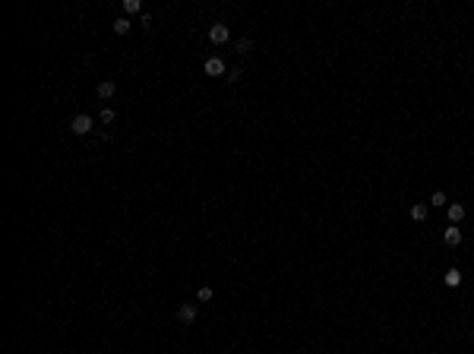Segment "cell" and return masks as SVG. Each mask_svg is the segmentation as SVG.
I'll return each instance as SVG.
<instances>
[{
    "instance_id": "6da1fadb",
    "label": "cell",
    "mask_w": 474,
    "mask_h": 354,
    "mask_svg": "<svg viewBox=\"0 0 474 354\" xmlns=\"http://www.w3.org/2000/svg\"><path fill=\"white\" fill-rule=\"evenodd\" d=\"M95 127V121H92V114H76L73 121H70V130H73L76 136H86L89 130Z\"/></svg>"
},
{
    "instance_id": "7a4b0ae2",
    "label": "cell",
    "mask_w": 474,
    "mask_h": 354,
    "mask_svg": "<svg viewBox=\"0 0 474 354\" xmlns=\"http://www.w3.org/2000/svg\"><path fill=\"white\" fill-rule=\"evenodd\" d=\"M209 41H212V45H228V41H231V32H228V26L215 22V26L209 29Z\"/></svg>"
},
{
    "instance_id": "3957f363",
    "label": "cell",
    "mask_w": 474,
    "mask_h": 354,
    "mask_svg": "<svg viewBox=\"0 0 474 354\" xmlns=\"http://www.w3.org/2000/svg\"><path fill=\"white\" fill-rule=\"evenodd\" d=\"M202 70H206V76H228V67H225V61H221V57H209Z\"/></svg>"
},
{
    "instance_id": "277c9868",
    "label": "cell",
    "mask_w": 474,
    "mask_h": 354,
    "mask_svg": "<svg viewBox=\"0 0 474 354\" xmlns=\"http://www.w3.org/2000/svg\"><path fill=\"white\" fill-rule=\"evenodd\" d=\"M177 320H181L183 326H193L196 323V304H181V307H177Z\"/></svg>"
},
{
    "instance_id": "5b68a950",
    "label": "cell",
    "mask_w": 474,
    "mask_h": 354,
    "mask_svg": "<svg viewBox=\"0 0 474 354\" xmlns=\"http://www.w3.org/2000/svg\"><path fill=\"white\" fill-rule=\"evenodd\" d=\"M443 241H446V247H459V244H461V228L449 225L446 231H443Z\"/></svg>"
},
{
    "instance_id": "8992f818",
    "label": "cell",
    "mask_w": 474,
    "mask_h": 354,
    "mask_svg": "<svg viewBox=\"0 0 474 354\" xmlns=\"http://www.w3.org/2000/svg\"><path fill=\"white\" fill-rule=\"evenodd\" d=\"M449 221H452V225H459L461 218H465V206H461V202H449Z\"/></svg>"
},
{
    "instance_id": "52a82bcc",
    "label": "cell",
    "mask_w": 474,
    "mask_h": 354,
    "mask_svg": "<svg viewBox=\"0 0 474 354\" xmlns=\"http://www.w3.org/2000/svg\"><path fill=\"white\" fill-rule=\"evenodd\" d=\"M443 281H446V288H459L461 285V269H446V278H443Z\"/></svg>"
},
{
    "instance_id": "ba28073f",
    "label": "cell",
    "mask_w": 474,
    "mask_h": 354,
    "mask_svg": "<svg viewBox=\"0 0 474 354\" xmlns=\"http://www.w3.org/2000/svg\"><path fill=\"white\" fill-rule=\"evenodd\" d=\"M95 92H98V98H114L117 86H114L111 79H105V82H98V89H95Z\"/></svg>"
},
{
    "instance_id": "9c48e42d",
    "label": "cell",
    "mask_w": 474,
    "mask_h": 354,
    "mask_svg": "<svg viewBox=\"0 0 474 354\" xmlns=\"http://www.w3.org/2000/svg\"><path fill=\"white\" fill-rule=\"evenodd\" d=\"M427 212H430V209L424 206V202H414V206H411V218L414 221H427Z\"/></svg>"
},
{
    "instance_id": "30bf717a",
    "label": "cell",
    "mask_w": 474,
    "mask_h": 354,
    "mask_svg": "<svg viewBox=\"0 0 474 354\" xmlns=\"http://www.w3.org/2000/svg\"><path fill=\"white\" fill-rule=\"evenodd\" d=\"M111 29H114V32H117V35H127L130 29H133V22H130L127 16H121V19H114V26H111Z\"/></svg>"
},
{
    "instance_id": "8fae6325",
    "label": "cell",
    "mask_w": 474,
    "mask_h": 354,
    "mask_svg": "<svg viewBox=\"0 0 474 354\" xmlns=\"http://www.w3.org/2000/svg\"><path fill=\"white\" fill-rule=\"evenodd\" d=\"M430 206H440V209H446L449 206V200H446V193H443V190H436L433 196H430Z\"/></svg>"
},
{
    "instance_id": "7c38bea8",
    "label": "cell",
    "mask_w": 474,
    "mask_h": 354,
    "mask_svg": "<svg viewBox=\"0 0 474 354\" xmlns=\"http://www.w3.org/2000/svg\"><path fill=\"white\" fill-rule=\"evenodd\" d=\"M196 297H199L202 304H209V301H212V297H215V291H212V288H209V285H202L199 291H196Z\"/></svg>"
},
{
    "instance_id": "4fadbf2b",
    "label": "cell",
    "mask_w": 474,
    "mask_h": 354,
    "mask_svg": "<svg viewBox=\"0 0 474 354\" xmlns=\"http://www.w3.org/2000/svg\"><path fill=\"white\" fill-rule=\"evenodd\" d=\"M234 47H237V54H250V51H253V41H250V38H241Z\"/></svg>"
},
{
    "instance_id": "5bb4252c",
    "label": "cell",
    "mask_w": 474,
    "mask_h": 354,
    "mask_svg": "<svg viewBox=\"0 0 474 354\" xmlns=\"http://www.w3.org/2000/svg\"><path fill=\"white\" fill-rule=\"evenodd\" d=\"M123 10L133 16V13H139V10H142V3H139V0H123Z\"/></svg>"
},
{
    "instance_id": "9a60e30c",
    "label": "cell",
    "mask_w": 474,
    "mask_h": 354,
    "mask_svg": "<svg viewBox=\"0 0 474 354\" xmlns=\"http://www.w3.org/2000/svg\"><path fill=\"white\" fill-rule=\"evenodd\" d=\"M114 117H117V114H114L111 108H105V111L98 114V121H101V123H114Z\"/></svg>"
},
{
    "instance_id": "2e32d148",
    "label": "cell",
    "mask_w": 474,
    "mask_h": 354,
    "mask_svg": "<svg viewBox=\"0 0 474 354\" xmlns=\"http://www.w3.org/2000/svg\"><path fill=\"white\" fill-rule=\"evenodd\" d=\"M241 76H244L241 70H237V67H231V70H228V76H225V79H228V82H241Z\"/></svg>"
}]
</instances>
